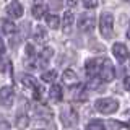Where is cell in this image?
<instances>
[{
    "label": "cell",
    "instance_id": "obj_1",
    "mask_svg": "<svg viewBox=\"0 0 130 130\" xmlns=\"http://www.w3.org/2000/svg\"><path fill=\"white\" fill-rule=\"evenodd\" d=\"M99 31L104 39H111L114 34V15L104 11L99 18Z\"/></svg>",
    "mask_w": 130,
    "mask_h": 130
},
{
    "label": "cell",
    "instance_id": "obj_2",
    "mask_svg": "<svg viewBox=\"0 0 130 130\" xmlns=\"http://www.w3.org/2000/svg\"><path fill=\"white\" fill-rule=\"evenodd\" d=\"M94 107L98 112L107 116V114H114L119 109V101L114 99V98H101L94 103Z\"/></svg>",
    "mask_w": 130,
    "mask_h": 130
},
{
    "label": "cell",
    "instance_id": "obj_3",
    "mask_svg": "<svg viewBox=\"0 0 130 130\" xmlns=\"http://www.w3.org/2000/svg\"><path fill=\"white\" fill-rule=\"evenodd\" d=\"M99 80L101 81H106V83H109V81H112L116 78V72H114V65L111 63V60L109 59H101V63H99Z\"/></svg>",
    "mask_w": 130,
    "mask_h": 130
},
{
    "label": "cell",
    "instance_id": "obj_4",
    "mask_svg": "<svg viewBox=\"0 0 130 130\" xmlns=\"http://www.w3.org/2000/svg\"><path fill=\"white\" fill-rule=\"evenodd\" d=\"M96 26V18L93 13H89V11H86V13H83L80 16L78 20V29L83 31V32H91L93 29H94Z\"/></svg>",
    "mask_w": 130,
    "mask_h": 130
},
{
    "label": "cell",
    "instance_id": "obj_5",
    "mask_svg": "<svg viewBox=\"0 0 130 130\" xmlns=\"http://www.w3.org/2000/svg\"><path fill=\"white\" fill-rule=\"evenodd\" d=\"M5 13H7V16L10 20H18V18H21L23 16V5L18 2V0H13V2H10L7 5V8H5Z\"/></svg>",
    "mask_w": 130,
    "mask_h": 130
},
{
    "label": "cell",
    "instance_id": "obj_6",
    "mask_svg": "<svg viewBox=\"0 0 130 130\" xmlns=\"http://www.w3.org/2000/svg\"><path fill=\"white\" fill-rule=\"evenodd\" d=\"M15 101V89L11 86H3L0 88V106L10 107Z\"/></svg>",
    "mask_w": 130,
    "mask_h": 130
},
{
    "label": "cell",
    "instance_id": "obj_7",
    "mask_svg": "<svg viewBox=\"0 0 130 130\" xmlns=\"http://www.w3.org/2000/svg\"><path fill=\"white\" fill-rule=\"evenodd\" d=\"M112 54L117 59V62H125V60L130 57V52H128L127 46L122 44V42H116L112 46Z\"/></svg>",
    "mask_w": 130,
    "mask_h": 130
},
{
    "label": "cell",
    "instance_id": "obj_8",
    "mask_svg": "<svg viewBox=\"0 0 130 130\" xmlns=\"http://www.w3.org/2000/svg\"><path fill=\"white\" fill-rule=\"evenodd\" d=\"M62 122L63 125H67V127H72V125L76 124V120H78V114H76V111L73 107H67L62 111Z\"/></svg>",
    "mask_w": 130,
    "mask_h": 130
},
{
    "label": "cell",
    "instance_id": "obj_9",
    "mask_svg": "<svg viewBox=\"0 0 130 130\" xmlns=\"http://www.w3.org/2000/svg\"><path fill=\"white\" fill-rule=\"evenodd\" d=\"M52 55H54V49L52 47H44L42 51L39 52V55H38V59H36V65L38 67H46L47 62L52 59Z\"/></svg>",
    "mask_w": 130,
    "mask_h": 130
},
{
    "label": "cell",
    "instance_id": "obj_10",
    "mask_svg": "<svg viewBox=\"0 0 130 130\" xmlns=\"http://www.w3.org/2000/svg\"><path fill=\"white\" fill-rule=\"evenodd\" d=\"M99 63H101V59H89V60H86V65H85L86 75L91 76V78H96V75H99Z\"/></svg>",
    "mask_w": 130,
    "mask_h": 130
},
{
    "label": "cell",
    "instance_id": "obj_11",
    "mask_svg": "<svg viewBox=\"0 0 130 130\" xmlns=\"http://www.w3.org/2000/svg\"><path fill=\"white\" fill-rule=\"evenodd\" d=\"M0 29L7 36H15L16 31H18V28H16V24L13 23V20L5 18V20H0Z\"/></svg>",
    "mask_w": 130,
    "mask_h": 130
},
{
    "label": "cell",
    "instance_id": "obj_12",
    "mask_svg": "<svg viewBox=\"0 0 130 130\" xmlns=\"http://www.w3.org/2000/svg\"><path fill=\"white\" fill-rule=\"evenodd\" d=\"M73 23H75V13L72 10H65L63 13V18H62V28H63V32H70L72 28H73Z\"/></svg>",
    "mask_w": 130,
    "mask_h": 130
},
{
    "label": "cell",
    "instance_id": "obj_13",
    "mask_svg": "<svg viewBox=\"0 0 130 130\" xmlns=\"http://www.w3.org/2000/svg\"><path fill=\"white\" fill-rule=\"evenodd\" d=\"M62 80H63V83L67 85V86H72V88L78 85V75H76V73L73 72V70H70V68L63 72Z\"/></svg>",
    "mask_w": 130,
    "mask_h": 130
},
{
    "label": "cell",
    "instance_id": "obj_14",
    "mask_svg": "<svg viewBox=\"0 0 130 130\" xmlns=\"http://www.w3.org/2000/svg\"><path fill=\"white\" fill-rule=\"evenodd\" d=\"M49 96H51V99L54 101V103H59V101H62V98H63L62 88H60L59 85H52L51 89H49Z\"/></svg>",
    "mask_w": 130,
    "mask_h": 130
},
{
    "label": "cell",
    "instance_id": "obj_15",
    "mask_svg": "<svg viewBox=\"0 0 130 130\" xmlns=\"http://www.w3.org/2000/svg\"><path fill=\"white\" fill-rule=\"evenodd\" d=\"M32 39H34V42H46L47 39V34H46V29L41 26H36V29L32 31Z\"/></svg>",
    "mask_w": 130,
    "mask_h": 130
},
{
    "label": "cell",
    "instance_id": "obj_16",
    "mask_svg": "<svg viewBox=\"0 0 130 130\" xmlns=\"http://www.w3.org/2000/svg\"><path fill=\"white\" fill-rule=\"evenodd\" d=\"M31 13H32V18H36V20L44 18V16H46V5H42V3H36V5L31 8Z\"/></svg>",
    "mask_w": 130,
    "mask_h": 130
},
{
    "label": "cell",
    "instance_id": "obj_17",
    "mask_svg": "<svg viewBox=\"0 0 130 130\" xmlns=\"http://www.w3.org/2000/svg\"><path fill=\"white\" fill-rule=\"evenodd\" d=\"M46 21H47V26L51 29H59L60 26V18L57 15H47L46 16Z\"/></svg>",
    "mask_w": 130,
    "mask_h": 130
},
{
    "label": "cell",
    "instance_id": "obj_18",
    "mask_svg": "<svg viewBox=\"0 0 130 130\" xmlns=\"http://www.w3.org/2000/svg\"><path fill=\"white\" fill-rule=\"evenodd\" d=\"M15 125L18 127L20 130H24L29 125V119H28V116H24V114H20L18 117H16V122H15Z\"/></svg>",
    "mask_w": 130,
    "mask_h": 130
},
{
    "label": "cell",
    "instance_id": "obj_19",
    "mask_svg": "<svg viewBox=\"0 0 130 130\" xmlns=\"http://www.w3.org/2000/svg\"><path fill=\"white\" fill-rule=\"evenodd\" d=\"M21 83H23L24 88H31V89H34L36 86H38L36 80L32 78V76H29V75H23V76H21Z\"/></svg>",
    "mask_w": 130,
    "mask_h": 130
},
{
    "label": "cell",
    "instance_id": "obj_20",
    "mask_svg": "<svg viewBox=\"0 0 130 130\" xmlns=\"http://www.w3.org/2000/svg\"><path fill=\"white\" fill-rule=\"evenodd\" d=\"M36 116H38L39 119L47 120V119H51V111H49L46 106H39V107H36Z\"/></svg>",
    "mask_w": 130,
    "mask_h": 130
},
{
    "label": "cell",
    "instance_id": "obj_21",
    "mask_svg": "<svg viewBox=\"0 0 130 130\" xmlns=\"http://www.w3.org/2000/svg\"><path fill=\"white\" fill-rule=\"evenodd\" d=\"M86 130H106V125H104L101 120H91V122L88 124Z\"/></svg>",
    "mask_w": 130,
    "mask_h": 130
},
{
    "label": "cell",
    "instance_id": "obj_22",
    "mask_svg": "<svg viewBox=\"0 0 130 130\" xmlns=\"http://www.w3.org/2000/svg\"><path fill=\"white\" fill-rule=\"evenodd\" d=\"M42 81H47V83H52L55 78H57V72L55 70H49V72H44L42 73Z\"/></svg>",
    "mask_w": 130,
    "mask_h": 130
},
{
    "label": "cell",
    "instance_id": "obj_23",
    "mask_svg": "<svg viewBox=\"0 0 130 130\" xmlns=\"http://www.w3.org/2000/svg\"><path fill=\"white\" fill-rule=\"evenodd\" d=\"M26 57H28V60L38 59V55H36V52H34V47H32L31 44H28V46H26Z\"/></svg>",
    "mask_w": 130,
    "mask_h": 130
},
{
    "label": "cell",
    "instance_id": "obj_24",
    "mask_svg": "<svg viewBox=\"0 0 130 130\" xmlns=\"http://www.w3.org/2000/svg\"><path fill=\"white\" fill-rule=\"evenodd\" d=\"M83 5H85V8L91 10V8L98 7V0H83Z\"/></svg>",
    "mask_w": 130,
    "mask_h": 130
},
{
    "label": "cell",
    "instance_id": "obj_25",
    "mask_svg": "<svg viewBox=\"0 0 130 130\" xmlns=\"http://www.w3.org/2000/svg\"><path fill=\"white\" fill-rule=\"evenodd\" d=\"M41 98H42V86H36L34 88V99H41Z\"/></svg>",
    "mask_w": 130,
    "mask_h": 130
},
{
    "label": "cell",
    "instance_id": "obj_26",
    "mask_svg": "<svg viewBox=\"0 0 130 130\" xmlns=\"http://www.w3.org/2000/svg\"><path fill=\"white\" fill-rule=\"evenodd\" d=\"M124 86H125V89L130 91V76H125L124 78Z\"/></svg>",
    "mask_w": 130,
    "mask_h": 130
},
{
    "label": "cell",
    "instance_id": "obj_27",
    "mask_svg": "<svg viewBox=\"0 0 130 130\" xmlns=\"http://www.w3.org/2000/svg\"><path fill=\"white\" fill-rule=\"evenodd\" d=\"M5 54V44H3V39L0 38V57Z\"/></svg>",
    "mask_w": 130,
    "mask_h": 130
},
{
    "label": "cell",
    "instance_id": "obj_28",
    "mask_svg": "<svg viewBox=\"0 0 130 130\" xmlns=\"http://www.w3.org/2000/svg\"><path fill=\"white\" fill-rule=\"evenodd\" d=\"M65 2H67V5L72 8V7H75L76 3H78V0H65Z\"/></svg>",
    "mask_w": 130,
    "mask_h": 130
},
{
    "label": "cell",
    "instance_id": "obj_29",
    "mask_svg": "<svg viewBox=\"0 0 130 130\" xmlns=\"http://www.w3.org/2000/svg\"><path fill=\"white\" fill-rule=\"evenodd\" d=\"M127 38L130 39V24H128V29H127Z\"/></svg>",
    "mask_w": 130,
    "mask_h": 130
},
{
    "label": "cell",
    "instance_id": "obj_30",
    "mask_svg": "<svg viewBox=\"0 0 130 130\" xmlns=\"http://www.w3.org/2000/svg\"><path fill=\"white\" fill-rule=\"evenodd\" d=\"M128 116H130V112H128Z\"/></svg>",
    "mask_w": 130,
    "mask_h": 130
},
{
    "label": "cell",
    "instance_id": "obj_31",
    "mask_svg": "<svg viewBox=\"0 0 130 130\" xmlns=\"http://www.w3.org/2000/svg\"><path fill=\"white\" fill-rule=\"evenodd\" d=\"M128 2H130V0H128Z\"/></svg>",
    "mask_w": 130,
    "mask_h": 130
}]
</instances>
